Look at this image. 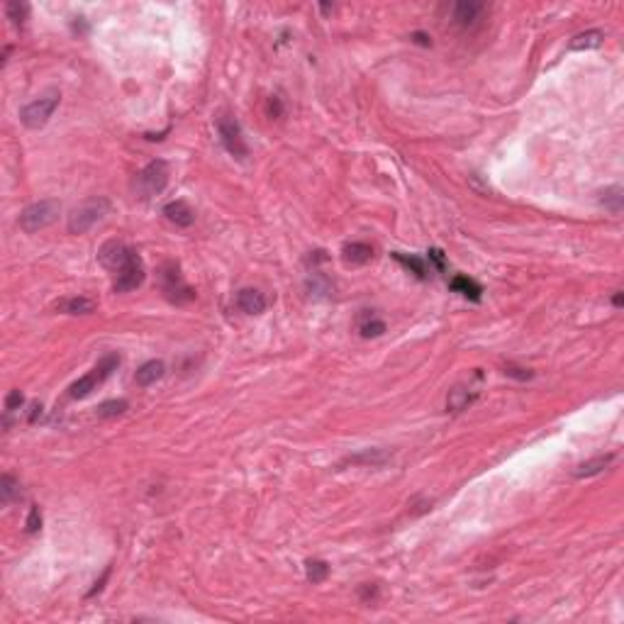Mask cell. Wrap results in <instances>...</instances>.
Returning <instances> with one entry per match:
<instances>
[{
	"label": "cell",
	"instance_id": "36",
	"mask_svg": "<svg viewBox=\"0 0 624 624\" xmlns=\"http://www.w3.org/2000/svg\"><path fill=\"white\" fill-rule=\"evenodd\" d=\"M622 303H624V293L622 290H617V293L612 295V305L614 308H622Z\"/></svg>",
	"mask_w": 624,
	"mask_h": 624
},
{
	"label": "cell",
	"instance_id": "10",
	"mask_svg": "<svg viewBox=\"0 0 624 624\" xmlns=\"http://www.w3.org/2000/svg\"><path fill=\"white\" fill-rule=\"evenodd\" d=\"M486 10H488L486 3H478V0H461V3H453L451 20H453V25L461 27V30H471V27L478 25Z\"/></svg>",
	"mask_w": 624,
	"mask_h": 624
},
{
	"label": "cell",
	"instance_id": "18",
	"mask_svg": "<svg viewBox=\"0 0 624 624\" xmlns=\"http://www.w3.org/2000/svg\"><path fill=\"white\" fill-rule=\"evenodd\" d=\"M605 42V32L603 30H585V32L576 34V37L568 42L571 52H588V49H598Z\"/></svg>",
	"mask_w": 624,
	"mask_h": 624
},
{
	"label": "cell",
	"instance_id": "34",
	"mask_svg": "<svg viewBox=\"0 0 624 624\" xmlns=\"http://www.w3.org/2000/svg\"><path fill=\"white\" fill-rule=\"evenodd\" d=\"M410 39L415 44H422V47H432V37H429V34H424V32H412Z\"/></svg>",
	"mask_w": 624,
	"mask_h": 624
},
{
	"label": "cell",
	"instance_id": "33",
	"mask_svg": "<svg viewBox=\"0 0 624 624\" xmlns=\"http://www.w3.org/2000/svg\"><path fill=\"white\" fill-rule=\"evenodd\" d=\"M268 115H271V118H281V115H283V103H281V98L273 96L271 100H268Z\"/></svg>",
	"mask_w": 624,
	"mask_h": 624
},
{
	"label": "cell",
	"instance_id": "15",
	"mask_svg": "<svg viewBox=\"0 0 624 624\" xmlns=\"http://www.w3.org/2000/svg\"><path fill=\"white\" fill-rule=\"evenodd\" d=\"M164 361H159V358H151V361L142 363V366L137 368V376H134V380H137V385H142V388H149V385H154L156 380L164 378Z\"/></svg>",
	"mask_w": 624,
	"mask_h": 624
},
{
	"label": "cell",
	"instance_id": "7",
	"mask_svg": "<svg viewBox=\"0 0 624 624\" xmlns=\"http://www.w3.org/2000/svg\"><path fill=\"white\" fill-rule=\"evenodd\" d=\"M217 134H219L222 147L230 151L235 159H246V156H249V147H246V142H244L241 125L237 122L232 115H222V118H217Z\"/></svg>",
	"mask_w": 624,
	"mask_h": 624
},
{
	"label": "cell",
	"instance_id": "22",
	"mask_svg": "<svg viewBox=\"0 0 624 624\" xmlns=\"http://www.w3.org/2000/svg\"><path fill=\"white\" fill-rule=\"evenodd\" d=\"M600 203H603L612 215L622 213V205H624V191H622V186L605 188V191L600 193Z\"/></svg>",
	"mask_w": 624,
	"mask_h": 624
},
{
	"label": "cell",
	"instance_id": "2",
	"mask_svg": "<svg viewBox=\"0 0 624 624\" xmlns=\"http://www.w3.org/2000/svg\"><path fill=\"white\" fill-rule=\"evenodd\" d=\"M107 213H110V200H107V197H93V200H86L80 208H76L74 213L69 215L66 230H69V235H86L93 224L100 222Z\"/></svg>",
	"mask_w": 624,
	"mask_h": 624
},
{
	"label": "cell",
	"instance_id": "28",
	"mask_svg": "<svg viewBox=\"0 0 624 624\" xmlns=\"http://www.w3.org/2000/svg\"><path fill=\"white\" fill-rule=\"evenodd\" d=\"M39 529H42V513H39V507H30V515H27V522H25V532L37 534Z\"/></svg>",
	"mask_w": 624,
	"mask_h": 624
},
{
	"label": "cell",
	"instance_id": "6",
	"mask_svg": "<svg viewBox=\"0 0 624 624\" xmlns=\"http://www.w3.org/2000/svg\"><path fill=\"white\" fill-rule=\"evenodd\" d=\"M161 290H164V295L171 300V303H178V305L195 298V290L183 281L181 268H178V263H173V261L161 266Z\"/></svg>",
	"mask_w": 624,
	"mask_h": 624
},
{
	"label": "cell",
	"instance_id": "8",
	"mask_svg": "<svg viewBox=\"0 0 624 624\" xmlns=\"http://www.w3.org/2000/svg\"><path fill=\"white\" fill-rule=\"evenodd\" d=\"M144 261L139 259V254H134L118 273H115V283H112V290L115 293H129V290H137L142 283H144Z\"/></svg>",
	"mask_w": 624,
	"mask_h": 624
},
{
	"label": "cell",
	"instance_id": "4",
	"mask_svg": "<svg viewBox=\"0 0 624 624\" xmlns=\"http://www.w3.org/2000/svg\"><path fill=\"white\" fill-rule=\"evenodd\" d=\"M169 183V164L164 159H154L137 173V181H134V191L142 200H149V197L159 195L161 191Z\"/></svg>",
	"mask_w": 624,
	"mask_h": 624
},
{
	"label": "cell",
	"instance_id": "1",
	"mask_svg": "<svg viewBox=\"0 0 624 624\" xmlns=\"http://www.w3.org/2000/svg\"><path fill=\"white\" fill-rule=\"evenodd\" d=\"M120 366V356L118 354H105V356L100 358V361L96 363V366L88 371L83 378H78L76 383L69 385V398L71 400H83V398H88V395L93 393V390L98 388V385L103 383L105 378H110V374L115 371V368Z\"/></svg>",
	"mask_w": 624,
	"mask_h": 624
},
{
	"label": "cell",
	"instance_id": "29",
	"mask_svg": "<svg viewBox=\"0 0 624 624\" xmlns=\"http://www.w3.org/2000/svg\"><path fill=\"white\" fill-rule=\"evenodd\" d=\"M505 376H510V378H517V380H532L534 378V371H532V368H522V366H515V363H507V366H505Z\"/></svg>",
	"mask_w": 624,
	"mask_h": 624
},
{
	"label": "cell",
	"instance_id": "31",
	"mask_svg": "<svg viewBox=\"0 0 624 624\" xmlns=\"http://www.w3.org/2000/svg\"><path fill=\"white\" fill-rule=\"evenodd\" d=\"M429 254V263H432L437 271H447V257H444V251L442 249H429L427 251Z\"/></svg>",
	"mask_w": 624,
	"mask_h": 624
},
{
	"label": "cell",
	"instance_id": "19",
	"mask_svg": "<svg viewBox=\"0 0 624 624\" xmlns=\"http://www.w3.org/2000/svg\"><path fill=\"white\" fill-rule=\"evenodd\" d=\"M449 286H451L453 293L464 295V298L473 300V303H478V300L483 298V288H480V283H475L473 278H469V276H453Z\"/></svg>",
	"mask_w": 624,
	"mask_h": 624
},
{
	"label": "cell",
	"instance_id": "16",
	"mask_svg": "<svg viewBox=\"0 0 624 624\" xmlns=\"http://www.w3.org/2000/svg\"><path fill=\"white\" fill-rule=\"evenodd\" d=\"M478 393L480 390L478 388H453L451 393H449V398H447V407L451 412H461V410H466L469 405H473L475 400H478Z\"/></svg>",
	"mask_w": 624,
	"mask_h": 624
},
{
	"label": "cell",
	"instance_id": "24",
	"mask_svg": "<svg viewBox=\"0 0 624 624\" xmlns=\"http://www.w3.org/2000/svg\"><path fill=\"white\" fill-rule=\"evenodd\" d=\"M127 407H129V402L122 400V398H120V400H105V402H100V405L96 407V415L100 417V420H112V417L125 415Z\"/></svg>",
	"mask_w": 624,
	"mask_h": 624
},
{
	"label": "cell",
	"instance_id": "12",
	"mask_svg": "<svg viewBox=\"0 0 624 624\" xmlns=\"http://www.w3.org/2000/svg\"><path fill=\"white\" fill-rule=\"evenodd\" d=\"M266 305H268L266 295L257 288H241L237 293V308L241 312H246V315H261L263 310H266Z\"/></svg>",
	"mask_w": 624,
	"mask_h": 624
},
{
	"label": "cell",
	"instance_id": "14",
	"mask_svg": "<svg viewBox=\"0 0 624 624\" xmlns=\"http://www.w3.org/2000/svg\"><path fill=\"white\" fill-rule=\"evenodd\" d=\"M342 257L349 266H363L374 259V246L366 244V241H352L342 249Z\"/></svg>",
	"mask_w": 624,
	"mask_h": 624
},
{
	"label": "cell",
	"instance_id": "35",
	"mask_svg": "<svg viewBox=\"0 0 624 624\" xmlns=\"http://www.w3.org/2000/svg\"><path fill=\"white\" fill-rule=\"evenodd\" d=\"M107 578H110V568H107V571H105V573H103V578H100V581H98V583H96V588H93V590H91V592H88V598H93V595H98V592H100V590H103V583H105V581H107Z\"/></svg>",
	"mask_w": 624,
	"mask_h": 624
},
{
	"label": "cell",
	"instance_id": "20",
	"mask_svg": "<svg viewBox=\"0 0 624 624\" xmlns=\"http://www.w3.org/2000/svg\"><path fill=\"white\" fill-rule=\"evenodd\" d=\"M614 459H617L614 453H605V456H595V459H590V461H583V464L573 471V475H576V478H590V475H598V473H603V471L607 469Z\"/></svg>",
	"mask_w": 624,
	"mask_h": 624
},
{
	"label": "cell",
	"instance_id": "5",
	"mask_svg": "<svg viewBox=\"0 0 624 624\" xmlns=\"http://www.w3.org/2000/svg\"><path fill=\"white\" fill-rule=\"evenodd\" d=\"M59 100H61L59 91H49V93H44L42 98H37V100L27 103V105L20 110L22 125H25L27 129L44 127V125L49 122V118L54 115V110L59 107Z\"/></svg>",
	"mask_w": 624,
	"mask_h": 624
},
{
	"label": "cell",
	"instance_id": "25",
	"mask_svg": "<svg viewBox=\"0 0 624 624\" xmlns=\"http://www.w3.org/2000/svg\"><path fill=\"white\" fill-rule=\"evenodd\" d=\"M15 495H20V480L10 473H3V478H0V502L10 505L15 500Z\"/></svg>",
	"mask_w": 624,
	"mask_h": 624
},
{
	"label": "cell",
	"instance_id": "30",
	"mask_svg": "<svg viewBox=\"0 0 624 624\" xmlns=\"http://www.w3.org/2000/svg\"><path fill=\"white\" fill-rule=\"evenodd\" d=\"M22 402H25V398H22L20 390H10L6 398V415H12V412H17L22 407Z\"/></svg>",
	"mask_w": 624,
	"mask_h": 624
},
{
	"label": "cell",
	"instance_id": "9",
	"mask_svg": "<svg viewBox=\"0 0 624 624\" xmlns=\"http://www.w3.org/2000/svg\"><path fill=\"white\" fill-rule=\"evenodd\" d=\"M134 254H137V251L129 249L125 241L110 239V241H105V244L100 246V251H98V261H100L103 266L107 268V271L118 273L120 268H122L125 263H127L129 259L134 257Z\"/></svg>",
	"mask_w": 624,
	"mask_h": 624
},
{
	"label": "cell",
	"instance_id": "21",
	"mask_svg": "<svg viewBox=\"0 0 624 624\" xmlns=\"http://www.w3.org/2000/svg\"><path fill=\"white\" fill-rule=\"evenodd\" d=\"M393 259L400 263V266H405L410 273H415L420 281H427L429 278V266L422 257H412V254L407 257V254H402V251H393Z\"/></svg>",
	"mask_w": 624,
	"mask_h": 624
},
{
	"label": "cell",
	"instance_id": "13",
	"mask_svg": "<svg viewBox=\"0 0 624 624\" xmlns=\"http://www.w3.org/2000/svg\"><path fill=\"white\" fill-rule=\"evenodd\" d=\"M164 215L166 219L176 227H191L195 222V210L186 203V200H173V203L164 205Z\"/></svg>",
	"mask_w": 624,
	"mask_h": 624
},
{
	"label": "cell",
	"instance_id": "3",
	"mask_svg": "<svg viewBox=\"0 0 624 624\" xmlns=\"http://www.w3.org/2000/svg\"><path fill=\"white\" fill-rule=\"evenodd\" d=\"M61 213V203L59 200H39V203L27 205L20 215V227L27 235H34V232L44 230L49 224H54L59 219Z\"/></svg>",
	"mask_w": 624,
	"mask_h": 624
},
{
	"label": "cell",
	"instance_id": "23",
	"mask_svg": "<svg viewBox=\"0 0 624 624\" xmlns=\"http://www.w3.org/2000/svg\"><path fill=\"white\" fill-rule=\"evenodd\" d=\"M305 576H308L310 583L317 585V583L327 581V576H330V563L320 559H308L305 561Z\"/></svg>",
	"mask_w": 624,
	"mask_h": 624
},
{
	"label": "cell",
	"instance_id": "26",
	"mask_svg": "<svg viewBox=\"0 0 624 624\" xmlns=\"http://www.w3.org/2000/svg\"><path fill=\"white\" fill-rule=\"evenodd\" d=\"M358 332H361L363 339H376V336H380L385 332V322L374 315H368L366 320L358 325Z\"/></svg>",
	"mask_w": 624,
	"mask_h": 624
},
{
	"label": "cell",
	"instance_id": "27",
	"mask_svg": "<svg viewBox=\"0 0 624 624\" xmlns=\"http://www.w3.org/2000/svg\"><path fill=\"white\" fill-rule=\"evenodd\" d=\"M6 15L8 20H12V25H25V20L30 17V6L20 3V0H12L6 6Z\"/></svg>",
	"mask_w": 624,
	"mask_h": 624
},
{
	"label": "cell",
	"instance_id": "17",
	"mask_svg": "<svg viewBox=\"0 0 624 624\" xmlns=\"http://www.w3.org/2000/svg\"><path fill=\"white\" fill-rule=\"evenodd\" d=\"M56 310L64 312V315H88V312L96 310V300L86 298V295H74V298L61 300V303L56 305Z\"/></svg>",
	"mask_w": 624,
	"mask_h": 624
},
{
	"label": "cell",
	"instance_id": "37",
	"mask_svg": "<svg viewBox=\"0 0 624 624\" xmlns=\"http://www.w3.org/2000/svg\"><path fill=\"white\" fill-rule=\"evenodd\" d=\"M42 412V405H32V412H30V422L37 420V415Z\"/></svg>",
	"mask_w": 624,
	"mask_h": 624
},
{
	"label": "cell",
	"instance_id": "32",
	"mask_svg": "<svg viewBox=\"0 0 624 624\" xmlns=\"http://www.w3.org/2000/svg\"><path fill=\"white\" fill-rule=\"evenodd\" d=\"M358 595H361L363 603H371V600L378 598V588H376V585H363L361 590H358Z\"/></svg>",
	"mask_w": 624,
	"mask_h": 624
},
{
	"label": "cell",
	"instance_id": "11",
	"mask_svg": "<svg viewBox=\"0 0 624 624\" xmlns=\"http://www.w3.org/2000/svg\"><path fill=\"white\" fill-rule=\"evenodd\" d=\"M390 459H393V456H390V451H385V449H363V451L352 453V456L339 461V469H344V466H371V469H376V466L388 464Z\"/></svg>",
	"mask_w": 624,
	"mask_h": 624
}]
</instances>
